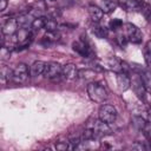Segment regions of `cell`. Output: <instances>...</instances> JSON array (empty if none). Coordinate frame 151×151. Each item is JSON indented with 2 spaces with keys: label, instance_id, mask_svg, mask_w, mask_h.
I'll use <instances>...</instances> for the list:
<instances>
[{
  "label": "cell",
  "instance_id": "obj_1",
  "mask_svg": "<svg viewBox=\"0 0 151 151\" xmlns=\"http://www.w3.org/2000/svg\"><path fill=\"white\" fill-rule=\"evenodd\" d=\"M87 94L96 103H104L109 97L106 87L99 81H91L87 85Z\"/></svg>",
  "mask_w": 151,
  "mask_h": 151
},
{
  "label": "cell",
  "instance_id": "obj_2",
  "mask_svg": "<svg viewBox=\"0 0 151 151\" xmlns=\"http://www.w3.org/2000/svg\"><path fill=\"white\" fill-rule=\"evenodd\" d=\"M117 116H118V112L116 110V107L113 105H110V104H103L100 107H99V111H98V118L107 124H112L116 122L117 119Z\"/></svg>",
  "mask_w": 151,
  "mask_h": 151
},
{
  "label": "cell",
  "instance_id": "obj_3",
  "mask_svg": "<svg viewBox=\"0 0 151 151\" xmlns=\"http://www.w3.org/2000/svg\"><path fill=\"white\" fill-rule=\"evenodd\" d=\"M63 74V66L55 61H50L46 63L45 71H44V77L50 79V80H58Z\"/></svg>",
  "mask_w": 151,
  "mask_h": 151
},
{
  "label": "cell",
  "instance_id": "obj_4",
  "mask_svg": "<svg viewBox=\"0 0 151 151\" xmlns=\"http://www.w3.org/2000/svg\"><path fill=\"white\" fill-rule=\"evenodd\" d=\"M125 37L132 44H140L143 40L142 31L133 24L129 22L125 25Z\"/></svg>",
  "mask_w": 151,
  "mask_h": 151
},
{
  "label": "cell",
  "instance_id": "obj_5",
  "mask_svg": "<svg viewBox=\"0 0 151 151\" xmlns=\"http://www.w3.org/2000/svg\"><path fill=\"white\" fill-rule=\"evenodd\" d=\"M29 68L26 64L24 63H19L18 65H15V67L13 68V76L12 79L17 83H25L28 77H29Z\"/></svg>",
  "mask_w": 151,
  "mask_h": 151
},
{
  "label": "cell",
  "instance_id": "obj_6",
  "mask_svg": "<svg viewBox=\"0 0 151 151\" xmlns=\"http://www.w3.org/2000/svg\"><path fill=\"white\" fill-rule=\"evenodd\" d=\"M72 48H73L74 52H77L78 54H80L84 58H91V57H93L92 48L90 47L88 42L85 41V40H83V39H79V40L74 41L72 44Z\"/></svg>",
  "mask_w": 151,
  "mask_h": 151
},
{
  "label": "cell",
  "instance_id": "obj_7",
  "mask_svg": "<svg viewBox=\"0 0 151 151\" xmlns=\"http://www.w3.org/2000/svg\"><path fill=\"white\" fill-rule=\"evenodd\" d=\"M88 127H91L93 130L94 136H96V139H99V138H101V137L107 136V134L111 133V130L109 127V124L105 123V122H103V120H100V119L93 120L92 125L88 126Z\"/></svg>",
  "mask_w": 151,
  "mask_h": 151
},
{
  "label": "cell",
  "instance_id": "obj_8",
  "mask_svg": "<svg viewBox=\"0 0 151 151\" xmlns=\"http://www.w3.org/2000/svg\"><path fill=\"white\" fill-rule=\"evenodd\" d=\"M18 27H19V24H18V20L17 19H13V18H9L7 19L6 21L2 22V28H1V32L2 34L5 35H12L14 33H17L18 31Z\"/></svg>",
  "mask_w": 151,
  "mask_h": 151
},
{
  "label": "cell",
  "instance_id": "obj_9",
  "mask_svg": "<svg viewBox=\"0 0 151 151\" xmlns=\"http://www.w3.org/2000/svg\"><path fill=\"white\" fill-rule=\"evenodd\" d=\"M61 77L64 79H66V80H73V79L79 77V71H78V68H77V66L74 64L70 63V64H66V65L63 66Z\"/></svg>",
  "mask_w": 151,
  "mask_h": 151
},
{
  "label": "cell",
  "instance_id": "obj_10",
  "mask_svg": "<svg viewBox=\"0 0 151 151\" xmlns=\"http://www.w3.org/2000/svg\"><path fill=\"white\" fill-rule=\"evenodd\" d=\"M116 79H117L118 88L120 91H126V90L130 88V86H131V79H130V77L127 76L126 72H123V71L122 72H118Z\"/></svg>",
  "mask_w": 151,
  "mask_h": 151
},
{
  "label": "cell",
  "instance_id": "obj_11",
  "mask_svg": "<svg viewBox=\"0 0 151 151\" xmlns=\"http://www.w3.org/2000/svg\"><path fill=\"white\" fill-rule=\"evenodd\" d=\"M87 11H88V15H90V18L93 22H99L101 20L103 15H104V12H103L101 7L96 6V5H88Z\"/></svg>",
  "mask_w": 151,
  "mask_h": 151
},
{
  "label": "cell",
  "instance_id": "obj_12",
  "mask_svg": "<svg viewBox=\"0 0 151 151\" xmlns=\"http://www.w3.org/2000/svg\"><path fill=\"white\" fill-rule=\"evenodd\" d=\"M45 66H46V63H44V61H41V60L34 61V63L31 65V67H29V74H31V77L35 78V77H39V76L44 74Z\"/></svg>",
  "mask_w": 151,
  "mask_h": 151
},
{
  "label": "cell",
  "instance_id": "obj_13",
  "mask_svg": "<svg viewBox=\"0 0 151 151\" xmlns=\"http://www.w3.org/2000/svg\"><path fill=\"white\" fill-rule=\"evenodd\" d=\"M91 31L99 39H105L107 38V34H109V29L105 26L100 25L99 22H93V25L91 26Z\"/></svg>",
  "mask_w": 151,
  "mask_h": 151
},
{
  "label": "cell",
  "instance_id": "obj_14",
  "mask_svg": "<svg viewBox=\"0 0 151 151\" xmlns=\"http://www.w3.org/2000/svg\"><path fill=\"white\" fill-rule=\"evenodd\" d=\"M140 79H142V83L144 85L145 91L151 93V71L143 70L140 73Z\"/></svg>",
  "mask_w": 151,
  "mask_h": 151
},
{
  "label": "cell",
  "instance_id": "obj_15",
  "mask_svg": "<svg viewBox=\"0 0 151 151\" xmlns=\"http://www.w3.org/2000/svg\"><path fill=\"white\" fill-rule=\"evenodd\" d=\"M142 1L143 0H124L122 7H124L126 11H139Z\"/></svg>",
  "mask_w": 151,
  "mask_h": 151
},
{
  "label": "cell",
  "instance_id": "obj_16",
  "mask_svg": "<svg viewBox=\"0 0 151 151\" xmlns=\"http://www.w3.org/2000/svg\"><path fill=\"white\" fill-rule=\"evenodd\" d=\"M45 19L44 17H35L31 24V31L32 32H38L41 28L45 27Z\"/></svg>",
  "mask_w": 151,
  "mask_h": 151
},
{
  "label": "cell",
  "instance_id": "obj_17",
  "mask_svg": "<svg viewBox=\"0 0 151 151\" xmlns=\"http://www.w3.org/2000/svg\"><path fill=\"white\" fill-rule=\"evenodd\" d=\"M118 4L114 0H103L101 2V9L104 13H111L117 8Z\"/></svg>",
  "mask_w": 151,
  "mask_h": 151
},
{
  "label": "cell",
  "instance_id": "obj_18",
  "mask_svg": "<svg viewBox=\"0 0 151 151\" xmlns=\"http://www.w3.org/2000/svg\"><path fill=\"white\" fill-rule=\"evenodd\" d=\"M131 120H132L133 126L136 129H138V130H144L146 127V125H147L146 120L143 117H140V116H132L131 117Z\"/></svg>",
  "mask_w": 151,
  "mask_h": 151
},
{
  "label": "cell",
  "instance_id": "obj_19",
  "mask_svg": "<svg viewBox=\"0 0 151 151\" xmlns=\"http://www.w3.org/2000/svg\"><path fill=\"white\" fill-rule=\"evenodd\" d=\"M132 85H133V88H134V91H136V94H137L139 98L144 99V92H145V88H144V85H143V83H142L140 77L138 78L137 81H133Z\"/></svg>",
  "mask_w": 151,
  "mask_h": 151
},
{
  "label": "cell",
  "instance_id": "obj_20",
  "mask_svg": "<svg viewBox=\"0 0 151 151\" xmlns=\"http://www.w3.org/2000/svg\"><path fill=\"white\" fill-rule=\"evenodd\" d=\"M47 33H52V32H57V28H58V24L54 19L52 18H46L45 19V27H44Z\"/></svg>",
  "mask_w": 151,
  "mask_h": 151
},
{
  "label": "cell",
  "instance_id": "obj_21",
  "mask_svg": "<svg viewBox=\"0 0 151 151\" xmlns=\"http://www.w3.org/2000/svg\"><path fill=\"white\" fill-rule=\"evenodd\" d=\"M139 12L144 15V18L151 22V6L144 1H142V5H140V8H139Z\"/></svg>",
  "mask_w": 151,
  "mask_h": 151
},
{
  "label": "cell",
  "instance_id": "obj_22",
  "mask_svg": "<svg viewBox=\"0 0 151 151\" xmlns=\"http://www.w3.org/2000/svg\"><path fill=\"white\" fill-rule=\"evenodd\" d=\"M1 80H2V83H5V81H7V80H9V79H12V76H13V70H11V68H8V67H5V66H2L1 67Z\"/></svg>",
  "mask_w": 151,
  "mask_h": 151
},
{
  "label": "cell",
  "instance_id": "obj_23",
  "mask_svg": "<svg viewBox=\"0 0 151 151\" xmlns=\"http://www.w3.org/2000/svg\"><path fill=\"white\" fill-rule=\"evenodd\" d=\"M109 26H110V28H111L112 31H117V29H119V28L123 26V21H122L120 19H112V20L110 21Z\"/></svg>",
  "mask_w": 151,
  "mask_h": 151
},
{
  "label": "cell",
  "instance_id": "obj_24",
  "mask_svg": "<svg viewBox=\"0 0 151 151\" xmlns=\"http://www.w3.org/2000/svg\"><path fill=\"white\" fill-rule=\"evenodd\" d=\"M55 149L57 150H66V149H70V142H57L55 143Z\"/></svg>",
  "mask_w": 151,
  "mask_h": 151
},
{
  "label": "cell",
  "instance_id": "obj_25",
  "mask_svg": "<svg viewBox=\"0 0 151 151\" xmlns=\"http://www.w3.org/2000/svg\"><path fill=\"white\" fill-rule=\"evenodd\" d=\"M144 59H145V63H146L147 70H149V71H151V52L145 51V53H144Z\"/></svg>",
  "mask_w": 151,
  "mask_h": 151
},
{
  "label": "cell",
  "instance_id": "obj_26",
  "mask_svg": "<svg viewBox=\"0 0 151 151\" xmlns=\"http://www.w3.org/2000/svg\"><path fill=\"white\" fill-rule=\"evenodd\" d=\"M9 50H7L6 48V46H4L2 45V47H1V59H7V58H9Z\"/></svg>",
  "mask_w": 151,
  "mask_h": 151
},
{
  "label": "cell",
  "instance_id": "obj_27",
  "mask_svg": "<svg viewBox=\"0 0 151 151\" xmlns=\"http://www.w3.org/2000/svg\"><path fill=\"white\" fill-rule=\"evenodd\" d=\"M8 5V0H0V11L4 12Z\"/></svg>",
  "mask_w": 151,
  "mask_h": 151
},
{
  "label": "cell",
  "instance_id": "obj_28",
  "mask_svg": "<svg viewBox=\"0 0 151 151\" xmlns=\"http://www.w3.org/2000/svg\"><path fill=\"white\" fill-rule=\"evenodd\" d=\"M145 51H147V52H151V40L146 42V46H145Z\"/></svg>",
  "mask_w": 151,
  "mask_h": 151
}]
</instances>
